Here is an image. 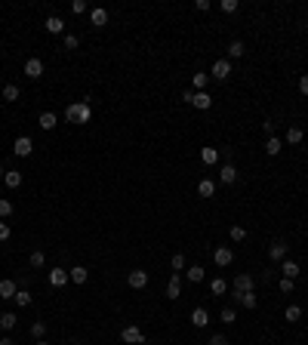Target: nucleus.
Instances as JSON below:
<instances>
[{"label":"nucleus","mask_w":308,"mask_h":345,"mask_svg":"<svg viewBox=\"0 0 308 345\" xmlns=\"http://www.w3.org/2000/svg\"><path fill=\"white\" fill-rule=\"evenodd\" d=\"M195 9H197V13H207V9H210V0H195Z\"/></svg>","instance_id":"46"},{"label":"nucleus","mask_w":308,"mask_h":345,"mask_svg":"<svg viewBox=\"0 0 308 345\" xmlns=\"http://www.w3.org/2000/svg\"><path fill=\"white\" fill-rule=\"evenodd\" d=\"M13 216V201H0V219H9Z\"/></svg>","instance_id":"39"},{"label":"nucleus","mask_w":308,"mask_h":345,"mask_svg":"<svg viewBox=\"0 0 308 345\" xmlns=\"http://www.w3.org/2000/svg\"><path fill=\"white\" fill-rule=\"evenodd\" d=\"M210 77H216V80H228V77H231V62H228V59H216Z\"/></svg>","instance_id":"4"},{"label":"nucleus","mask_w":308,"mask_h":345,"mask_svg":"<svg viewBox=\"0 0 308 345\" xmlns=\"http://www.w3.org/2000/svg\"><path fill=\"white\" fill-rule=\"evenodd\" d=\"M31 336L34 339H43V336H47V324H31Z\"/></svg>","instance_id":"41"},{"label":"nucleus","mask_w":308,"mask_h":345,"mask_svg":"<svg viewBox=\"0 0 308 345\" xmlns=\"http://www.w3.org/2000/svg\"><path fill=\"white\" fill-rule=\"evenodd\" d=\"M222 324H234V320H237V312H234V308H222Z\"/></svg>","instance_id":"38"},{"label":"nucleus","mask_w":308,"mask_h":345,"mask_svg":"<svg viewBox=\"0 0 308 345\" xmlns=\"http://www.w3.org/2000/svg\"><path fill=\"white\" fill-rule=\"evenodd\" d=\"M280 271H283V278H290V281H296V278H299V265H296V262L293 259H283V265H280Z\"/></svg>","instance_id":"16"},{"label":"nucleus","mask_w":308,"mask_h":345,"mask_svg":"<svg viewBox=\"0 0 308 345\" xmlns=\"http://www.w3.org/2000/svg\"><path fill=\"white\" fill-rule=\"evenodd\" d=\"M278 287H280V293H293V281H290V278H280Z\"/></svg>","instance_id":"44"},{"label":"nucleus","mask_w":308,"mask_h":345,"mask_svg":"<svg viewBox=\"0 0 308 345\" xmlns=\"http://www.w3.org/2000/svg\"><path fill=\"white\" fill-rule=\"evenodd\" d=\"M169 265H173V271H185V256H182V253H176V256L169 259Z\"/></svg>","instance_id":"37"},{"label":"nucleus","mask_w":308,"mask_h":345,"mask_svg":"<svg viewBox=\"0 0 308 345\" xmlns=\"http://www.w3.org/2000/svg\"><path fill=\"white\" fill-rule=\"evenodd\" d=\"M213 262H216L219 268H228V265L234 262V250H231V247H216V250H213Z\"/></svg>","instance_id":"2"},{"label":"nucleus","mask_w":308,"mask_h":345,"mask_svg":"<svg viewBox=\"0 0 308 345\" xmlns=\"http://www.w3.org/2000/svg\"><path fill=\"white\" fill-rule=\"evenodd\" d=\"M228 234H231L234 244H241V240L247 237V228H244V225H231V231H228Z\"/></svg>","instance_id":"33"},{"label":"nucleus","mask_w":308,"mask_h":345,"mask_svg":"<svg viewBox=\"0 0 308 345\" xmlns=\"http://www.w3.org/2000/svg\"><path fill=\"white\" fill-rule=\"evenodd\" d=\"M0 345H16V342L9 339V336H3V339H0Z\"/></svg>","instance_id":"51"},{"label":"nucleus","mask_w":308,"mask_h":345,"mask_svg":"<svg viewBox=\"0 0 308 345\" xmlns=\"http://www.w3.org/2000/svg\"><path fill=\"white\" fill-rule=\"evenodd\" d=\"M191 99H195V89H185V93H182V102H188V105H191Z\"/></svg>","instance_id":"50"},{"label":"nucleus","mask_w":308,"mask_h":345,"mask_svg":"<svg viewBox=\"0 0 308 345\" xmlns=\"http://www.w3.org/2000/svg\"><path fill=\"white\" fill-rule=\"evenodd\" d=\"M185 278H188L191 284H200V281H203V265H191V268H185Z\"/></svg>","instance_id":"26"},{"label":"nucleus","mask_w":308,"mask_h":345,"mask_svg":"<svg viewBox=\"0 0 308 345\" xmlns=\"http://www.w3.org/2000/svg\"><path fill=\"white\" fill-rule=\"evenodd\" d=\"M13 302H16L19 308H28V305H31V293H28V290H19V293L13 296Z\"/></svg>","instance_id":"32"},{"label":"nucleus","mask_w":308,"mask_h":345,"mask_svg":"<svg viewBox=\"0 0 308 345\" xmlns=\"http://www.w3.org/2000/svg\"><path fill=\"white\" fill-rule=\"evenodd\" d=\"M299 93H302V96H308V74H302V77H299Z\"/></svg>","instance_id":"47"},{"label":"nucleus","mask_w":308,"mask_h":345,"mask_svg":"<svg viewBox=\"0 0 308 345\" xmlns=\"http://www.w3.org/2000/svg\"><path fill=\"white\" fill-rule=\"evenodd\" d=\"M191 105H195V108H200V111H207V108L213 105V96L207 93V89H203V93H195V99H191Z\"/></svg>","instance_id":"14"},{"label":"nucleus","mask_w":308,"mask_h":345,"mask_svg":"<svg viewBox=\"0 0 308 345\" xmlns=\"http://www.w3.org/2000/svg\"><path fill=\"white\" fill-rule=\"evenodd\" d=\"M43 28H47L50 34H65V22H62L59 16H50V19H47V25H43Z\"/></svg>","instance_id":"20"},{"label":"nucleus","mask_w":308,"mask_h":345,"mask_svg":"<svg viewBox=\"0 0 308 345\" xmlns=\"http://www.w3.org/2000/svg\"><path fill=\"white\" fill-rule=\"evenodd\" d=\"M210 345H228V339H225V336H222V333H216V336H213V339H210Z\"/></svg>","instance_id":"48"},{"label":"nucleus","mask_w":308,"mask_h":345,"mask_svg":"<svg viewBox=\"0 0 308 345\" xmlns=\"http://www.w3.org/2000/svg\"><path fill=\"white\" fill-rule=\"evenodd\" d=\"M225 290H228V284H225L222 278H213V281H210V293H213V296H225Z\"/></svg>","instance_id":"29"},{"label":"nucleus","mask_w":308,"mask_h":345,"mask_svg":"<svg viewBox=\"0 0 308 345\" xmlns=\"http://www.w3.org/2000/svg\"><path fill=\"white\" fill-rule=\"evenodd\" d=\"M244 53H247V47H244L241 40H231V43H228V56H231V59H241Z\"/></svg>","instance_id":"28"},{"label":"nucleus","mask_w":308,"mask_h":345,"mask_svg":"<svg viewBox=\"0 0 308 345\" xmlns=\"http://www.w3.org/2000/svg\"><path fill=\"white\" fill-rule=\"evenodd\" d=\"M182 296V281H179V271H173V278L167 284V299H179Z\"/></svg>","instance_id":"11"},{"label":"nucleus","mask_w":308,"mask_h":345,"mask_svg":"<svg viewBox=\"0 0 308 345\" xmlns=\"http://www.w3.org/2000/svg\"><path fill=\"white\" fill-rule=\"evenodd\" d=\"M130 287H133V290H145V287H148V271L145 268H136V271H130Z\"/></svg>","instance_id":"6"},{"label":"nucleus","mask_w":308,"mask_h":345,"mask_svg":"<svg viewBox=\"0 0 308 345\" xmlns=\"http://www.w3.org/2000/svg\"><path fill=\"white\" fill-rule=\"evenodd\" d=\"M234 179H237V170H234L231 164H225V167L219 170V182H222V185H231Z\"/></svg>","instance_id":"18"},{"label":"nucleus","mask_w":308,"mask_h":345,"mask_svg":"<svg viewBox=\"0 0 308 345\" xmlns=\"http://www.w3.org/2000/svg\"><path fill=\"white\" fill-rule=\"evenodd\" d=\"M283 256H287V244L283 240H275V244L268 247V259H275V262H280Z\"/></svg>","instance_id":"13"},{"label":"nucleus","mask_w":308,"mask_h":345,"mask_svg":"<svg viewBox=\"0 0 308 345\" xmlns=\"http://www.w3.org/2000/svg\"><path fill=\"white\" fill-rule=\"evenodd\" d=\"M47 281H50V287H56V290H59V287L68 284V268H53V271L47 274Z\"/></svg>","instance_id":"9"},{"label":"nucleus","mask_w":308,"mask_h":345,"mask_svg":"<svg viewBox=\"0 0 308 345\" xmlns=\"http://www.w3.org/2000/svg\"><path fill=\"white\" fill-rule=\"evenodd\" d=\"M234 299H237V302H241L244 308H250V312H253V308L259 305V299H256L253 293H234Z\"/></svg>","instance_id":"21"},{"label":"nucleus","mask_w":308,"mask_h":345,"mask_svg":"<svg viewBox=\"0 0 308 345\" xmlns=\"http://www.w3.org/2000/svg\"><path fill=\"white\" fill-rule=\"evenodd\" d=\"M191 324L203 330V327L210 324V312H207V308H195V312H191Z\"/></svg>","instance_id":"12"},{"label":"nucleus","mask_w":308,"mask_h":345,"mask_svg":"<svg viewBox=\"0 0 308 345\" xmlns=\"http://www.w3.org/2000/svg\"><path fill=\"white\" fill-rule=\"evenodd\" d=\"M3 182H6V188H22V172L19 170H6Z\"/></svg>","instance_id":"23"},{"label":"nucleus","mask_w":308,"mask_h":345,"mask_svg":"<svg viewBox=\"0 0 308 345\" xmlns=\"http://www.w3.org/2000/svg\"><path fill=\"white\" fill-rule=\"evenodd\" d=\"M65 117H68V123H89L93 108H89V102H74V105L65 108Z\"/></svg>","instance_id":"1"},{"label":"nucleus","mask_w":308,"mask_h":345,"mask_svg":"<svg viewBox=\"0 0 308 345\" xmlns=\"http://www.w3.org/2000/svg\"><path fill=\"white\" fill-rule=\"evenodd\" d=\"M120 339L127 342V345H142V342H145V333H142L139 327H133V324H130V327H123V330H120Z\"/></svg>","instance_id":"3"},{"label":"nucleus","mask_w":308,"mask_h":345,"mask_svg":"<svg viewBox=\"0 0 308 345\" xmlns=\"http://www.w3.org/2000/svg\"><path fill=\"white\" fill-rule=\"evenodd\" d=\"M283 317H287V320H290V324H296V320H299V317H302V308H299V305H290V308H287V312H283Z\"/></svg>","instance_id":"34"},{"label":"nucleus","mask_w":308,"mask_h":345,"mask_svg":"<svg viewBox=\"0 0 308 345\" xmlns=\"http://www.w3.org/2000/svg\"><path fill=\"white\" fill-rule=\"evenodd\" d=\"M77 47H81V40L74 34H65V50H77Z\"/></svg>","instance_id":"43"},{"label":"nucleus","mask_w":308,"mask_h":345,"mask_svg":"<svg viewBox=\"0 0 308 345\" xmlns=\"http://www.w3.org/2000/svg\"><path fill=\"white\" fill-rule=\"evenodd\" d=\"M3 99H6V102H16V99H19V86H16V84H6V86H3Z\"/></svg>","instance_id":"35"},{"label":"nucleus","mask_w":308,"mask_h":345,"mask_svg":"<svg viewBox=\"0 0 308 345\" xmlns=\"http://www.w3.org/2000/svg\"><path fill=\"white\" fill-rule=\"evenodd\" d=\"M37 345H50V342H43V339H37Z\"/></svg>","instance_id":"53"},{"label":"nucleus","mask_w":308,"mask_h":345,"mask_svg":"<svg viewBox=\"0 0 308 345\" xmlns=\"http://www.w3.org/2000/svg\"><path fill=\"white\" fill-rule=\"evenodd\" d=\"M262 130H265L268 136H275V123H271V120H265V123H262Z\"/></svg>","instance_id":"49"},{"label":"nucleus","mask_w":308,"mask_h":345,"mask_svg":"<svg viewBox=\"0 0 308 345\" xmlns=\"http://www.w3.org/2000/svg\"><path fill=\"white\" fill-rule=\"evenodd\" d=\"M9 234H13V228H9L6 222H0V240H9Z\"/></svg>","instance_id":"45"},{"label":"nucleus","mask_w":308,"mask_h":345,"mask_svg":"<svg viewBox=\"0 0 308 345\" xmlns=\"http://www.w3.org/2000/svg\"><path fill=\"white\" fill-rule=\"evenodd\" d=\"M280 148H283V142L278 139V136H268V142H265V154L278 157V154H280Z\"/></svg>","instance_id":"24"},{"label":"nucleus","mask_w":308,"mask_h":345,"mask_svg":"<svg viewBox=\"0 0 308 345\" xmlns=\"http://www.w3.org/2000/svg\"><path fill=\"white\" fill-rule=\"evenodd\" d=\"M6 176V170H3V164H0V179H3Z\"/></svg>","instance_id":"52"},{"label":"nucleus","mask_w":308,"mask_h":345,"mask_svg":"<svg viewBox=\"0 0 308 345\" xmlns=\"http://www.w3.org/2000/svg\"><path fill=\"white\" fill-rule=\"evenodd\" d=\"M200 160L207 167H216L219 164V148H200Z\"/></svg>","instance_id":"15"},{"label":"nucleus","mask_w":308,"mask_h":345,"mask_svg":"<svg viewBox=\"0 0 308 345\" xmlns=\"http://www.w3.org/2000/svg\"><path fill=\"white\" fill-rule=\"evenodd\" d=\"M86 9H89V3H86V0H74V3H71V13H74V16L86 13Z\"/></svg>","instance_id":"40"},{"label":"nucleus","mask_w":308,"mask_h":345,"mask_svg":"<svg viewBox=\"0 0 308 345\" xmlns=\"http://www.w3.org/2000/svg\"><path fill=\"white\" fill-rule=\"evenodd\" d=\"M197 194H200V198H213V194H216V182L213 179H200L197 182Z\"/></svg>","instance_id":"19"},{"label":"nucleus","mask_w":308,"mask_h":345,"mask_svg":"<svg viewBox=\"0 0 308 345\" xmlns=\"http://www.w3.org/2000/svg\"><path fill=\"white\" fill-rule=\"evenodd\" d=\"M16 293H19L16 281H9V278H3V281H0V296H3V299H13Z\"/></svg>","instance_id":"17"},{"label":"nucleus","mask_w":308,"mask_h":345,"mask_svg":"<svg viewBox=\"0 0 308 345\" xmlns=\"http://www.w3.org/2000/svg\"><path fill=\"white\" fill-rule=\"evenodd\" d=\"M86 278H89V271H86L84 265L68 268V281H71V284H77V287H81V284H86Z\"/></svg>","instance_id":"10"},{"label":"nucleus","mask_w":308,"mask_h":345,"mask_svg":"<svg viewBox=\"0 0 308 345\" xmlns=\"http://www.w3.org/2000/svg\"><path fill=\"white\" fill-rule=\"evenodd\" d=\"M37 123H40V130H56V114L53 111H43Z\"/></svg>","instance_id":"27"},{"label":"nucleus","mask_w":308,"mask_h":345,"mask_svg":"<svg viewBox=\"0 0 308 345\" xmlns=\"http://www.w3.org/2000/svg\"><path fill=\"white\" fill-rule=\"evenodd\" d=\"M13 151H16L19 157H31V151H34V142L28 139V136H19V139H16V145H13Z\"/></svg>","instance_id":"8"},{"label":"nucleus","mask_w":308,"mask_h":345,"mask_svg":"<svg viewBox=\"0 0 308 345\" xmlns=\"http://www.w3.org/2000/svg\"><path fill=\"white\" fill-rule=\"evenodd\" d=\"M253 287H256L253 274H237L234 278V293H253Z\"/></svg>","instance_id":"5"},{"label":"nucleus","mask_w":308,"mask_h":345,"mask_svg":"<svg viewBox=\"0 0 308 345\" xmlns=\"http://www.w3.org/2000/svg\"><path fill=\"white\" fill-rule=\"evenodd\" d=\"M25 77H31V80L43 77V62L37 59V56H31V59L25 62Z\"/></svg>","instance_id":"7"},{"label":"nucleus","mask_w":308,"mask_h":345,"mask_svg":"<svg viewBox=\"0 0 308 345\" xmlns=\"http://www.w3.org/2000/svg\"><path fill=\"white\" fill-rule=\"evenodd\" d=\"M89 19H93V25H96V28H105V25H108V13H105L102 6H96L93 13H89Z\"/></svg>","instance_id":"22"},{"label":"nucleus","mask_w":308,"mask_h":345,"mask_svg":"<svg viewBox=\"0 0 308 345\" xmlns=\"http://www.w3.org/2000/svg\"><path fill=\"white\" fill-rule=\"evenodd\" d=\"M19 324V317L13 315V312H3V315H0V327H3V330H13Z\"/></svg>","instance_id":"30"},{"label":"nucleus","mask_w":308,"mask_h":345,"mask_svg":"<svg viewBox=\"0 0 308 345\" xmlns=\"http://www.w3.org/2000/svg\"><path fill=\"white\" fill-rule=\"evenodd\" d=\"M219 9H222V13H237V0H222Z\"/></svg>","instance_id":"42"},{"label":"nucleus","mask_w":308,"mask_h":345,"mask_svg":"<svg viewBox=\"0 0 308 345\" xmlns=\"http://www.w3.org/2000/svg\"><path fill=\"white\" fill-rule=\"evenodd\" d=\"M210 80H213V77H210V74H203V71H200V74H195V80H191V86H195V93H203Z\"/></svg>","instance_id":"25"},{"label":"nucleus","mask_w":308,"mask_h":345,"mask_svg":"<svg viewBox=\"0 0 308 345\" xmlns=\"http://www.w3.org/2000/svg\"><path fill=\"white\" fill-rule=\"evenodd\" d=\"M302 136H305V133H302V126H290V130H287V142H290V145H299V142H302Z\"/></svg>","instance_id":"31"},{"label":"nucleus","mask_w":308,"mask_h":345,"mask_svg":"<svg viewBox=\"0 0 308 345\" xmlns=\"http://www.w3.org/2000/svg\"><path fill=\"white\" fill-rule=\"evenodd\" d=\"M43 262H47L43 250H34V253H31V268H43Z\"/></svg>","instance_id":"36"}]
</instances>
